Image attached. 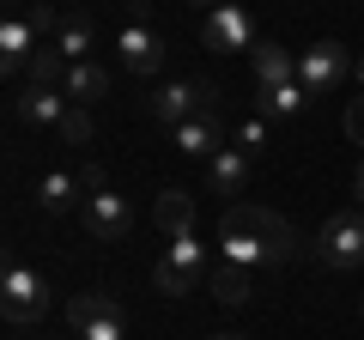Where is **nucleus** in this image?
<instances>
[{"mask_svg": "<svg viewBox=\"0 0 364 340\" xmlns=\"http://www.w3.org/2000/svg\"><path fill=\"white\" fill-rule=\"evenodd\" d=\"M346 134L364 146V97H352V110H346Z\"/></svg>", "mask_w": 364, "mask_h": 340, "instance_id": "nucleus-24", "label": "nucleus"}, {"mask_svg": "<svg viewBox=\"0 0 364 340\" xmlns=\"http://www.w3.org/2000/svg\"><path fill=\"white\" fill-rule=\"evenodd\" d=\"M231 146H243L249 158H267V152H273V122H267V116L237 122V128H231Z\"/></svg>", "mask_w": 364, "mask_h": 340, "instance_id": "nucleus-22", "label": "nucleus"}, {"mask_svg": "<svg viewBox=\"0 0 364 340\" xmlns=\"http://www.w3.org/2000/svg\"><path fill=\"white\" fill-rule=\"evenodd\" d=\"M188 6H200V13H219V6H231V0H188Z\"/></svg>", "mask_w": 364, "mask_h": 340, "instance_id": "nucleus-25", "label": "nucleus"}, {"mask_svg": "<svg viewBox=\"0 0 364 340\" xmlns=\"http://www.w3.org/2000/svg\"><path fill=\"white\" fill-rule=\"evenodd\" d=\"M200 43H207L213 55H249L261 37H255V18H249V6H237V0H231V6H219V13L200 18Z\"/></svg>", "mask_w": 364, "mask_h": 340, "instance_id": "nucleus-9", "label": "nucleus"}, {"mask_svg": "<svg viewBox=\"0 0 364 340\" xmlns=\"http://www.w3.org/2000/svg\"><path fill=\"white\" fill-rule=\"evenodd\" d=\"M207 292H213V304H225V310H243V304H255L261 274L255 267H237V262H219L207 274Z\"/></svg>", "mask_w": 364, "mask_h": 340, "instance_id": "nucleus-14", "label": "nucleus"}, {"mask_svg": "<svg viewBox=\"0 0 364 340\" xmlns=\"http://www.w3.org/2000/svg\"><path fill=\"white\" fill-rule=\"evenodd\" d=\"M61 92H67V104H97V97H109V73L97 61H73L67 67V79H61Z\"/></svg>", "mask_w": 364, "mask_h": 340, "instance_id": "nucleus-18", "label": "nucleus"}, {"mask_svg": "<svg viewBox=\"0 0 364 340\" xmlns=\"http://www.w3.org/2000/svg\"><path fill=\"white\" fill-rule=\"evenodd\" d=\"M304 110H310V92H304L298 79H286V85H261V92H255V116H267V122H298Z\"/></svg>", "mask_w": 364, "mask_h": 340, "instance_id": "nucleus-17", "label": "nucleus"}, {"mask_svg": "<svg viewBox=\"0 0 364 340\" xmlns=\"http://www.w3.org/2000/svg\"><path fill=\"white\" fill-rule=\"evenodd\" d=\"M352 195H358V201H364V164H358V176H352Z\"/></svg>", "mask_w": 364, "mask_h": 340, "instance_id": "nucleus-26", "label": "nucleus"}, {"mask_svg": "<svg viewBox=\"0 0 364 340\" xmlns=\"http://www.w3.org/2000/svg\"><path fill=\"white\" fill-rule=\"evenodd\" d=\"M79 219H85V237H97V243H122V237L134 231V213H128V201L116 195V188H91L85 195V207H79Z\"/></svg>", "mask_w": 364, "mask_h": 340, "instance_id": "nucleus-10", "label": "nucleus"}, {"mask_svg": "<svg viewBox=\"0 0 364 340\" xmlns=\"http://www.w3.org/2000/svg\"><path fill=\"white\" fill-rule=\"evenodd\" d=\"M249 73H255V92L261 85H286V79H298V49H279L273 37H261L249 49Z\"/></svg>", "mask_w": 364, "mask_h": 340, "instance_id": "nucleus-16", "label": "nucleus"}, {"mask_svg": "<svg viewBox=\"0 0 364 340\" xmlns=\"http://www.w3.org/2000/svg\"><path fill=\"white\" fill-rule=\"evenodd\" d=\"M61 79H67V55L55 49V43H43L25 61V85H61Z\"/></svg>", "mask_w": 364, "mask_h": 340, "instance_id": "nucleus-21", "label": "nucleus"}, {"mask_svg": "<svg viewBox=\"0 0 364 340\" xmlns=\"http://www.w3.org/2000/svg\"><path fill=\"white\" fill-rule=\"evenodd\" d=\"M316 262L334 267V274L364 267V207H340V213L322 219V231H316Z\"/></svg>", "mask_w": 364, "mask_h": 340, "instance_id": "nucleus-3", "label": "nucleus"}, {"mask_svg": "<svg viewBox=\"0 0 364 340\" xmlns=\"http://www.w3.org/2000/svg\"><path fill=\"white\" fill-rule=\"evenodd\" d=\"M49 43L67 55V67H73V61H91V18H85V13H61V25H55Z\"/></svg>", "mask_w": 364, "mask_h": 340, "instance_id": "nucleus-19", "label": "nucleus"}, {"mask_svg": "<svg viewBox=\"0 0 364 340\" xmlns=\"http://www.w3.org/2000/svg\"><path fill=\"white\" fill-rule=\"evenodd\" d=\"M55 140H61V146H91V110L73 104V110L61 116V128H55Z\"/></svg>", "mask_w": 364, "mask_h": 340, "instance_id": "nucleus-23", "label": "nucleus"}, {"mask_svg": "<svg viewBox=\"0 0 364 340\" xmlns=\"http://www.w3.org/2000/svg\"><path fill=\"white\" fill-rule=\"evenodd\" d=\"M352 73H358V61H352V49H346V43H334V37H322V43H310V49H298V85H304L310 97L340 92Z\"/></svg>", "mask_w": 364, "mask_h": 340, "instance_id": "nucleus-5", "label": "nucleus"}, {"mask_svg": "<svg viewBox=\"0 0 364 340\" xmlns=\"http://www.w3.org/2000/svg\"><path fill=\"white\" fill-rule=\"evenodd\" d=\"M358 316H364V304H358Z\"/></svg>", "mask_w": 364, "mask_h": 340, "instance_id": "nucleus-29", "label": "nucleus"}, {"mask_svg": "<svg viewBox=\"0 0 364 340\" xmlns=\"http://www.w3.org/2000/svg\"><path fill=\"white\" fill-rule=\"evenodd\" d=\"M152 219H158V231H164V237L195 231V195H182V188H164V195H158V207H152Z\"/></svg>", "mask_w": 364, "mask_h": 340, "instance_id": "nucleus-20", "label": "nucleus"}, {"mask_svg": "<svg viewBox=\"0 0 364 340\" xmlns=\"http://www.w3.org/2000/svg\"><path fill=\"white\" fill-rule=\"evenodd\" d=\"M298 255V225L279 219L273 207H255V201H231L219 213V262L237 267H279Z\"/></svg>", "mask_w": 364, "mask_h": 340, "instance_id": "nucleus-1", "label": "nucleus"}, {"mask_svg": "<svg viewBox=\"0 0 364 340\" xmlns=\"http://www.w3.org/2000/svg\"><path fill=\"white\" fill-rule=\"evenodd\" d=\"M85 195H91V188H85V170H43V176H37V207L43 213H73V207H85Z\"/></svg>", "mask_w": 364, "mask_h": 340, "instance_id": "nucleus-13", "label": "nucleus"}, {"mask_svg": "<svg viewBox=\"0 0 364 340\" xmlns=\"http://www.w3.org/2000/svg\"><path fill=\"white\" fill-rule=\"evenodd\" d=\"M170 140H176L182 158H213L231 146V128H225V110H200V116H188L182 128H170Z\"/></svg>", "mask_w": 364, "mask_h": 340, "instance_id": "nucleus-11", "label": "nucleus"}, {"mask_svg": "<svg viewBox=\"0 0 364 340\" xmlns=\"http://www.w3.org/2000/svg\"><path fill=\"white\" fill-rule=\"evenodd\" d=\"M213 340H243V334H213Z\"/></svg>", "mask_w": 364, "mask_h": 340, "instance_id": "nucleus-27", "label": "nucleus"}, {"mask_svg": "<svg viewBox=\"0 0 364 340\" xmlns=\"http://www.w3.org/2000/svg\"><path fill=\"white\" fill-rule=\"evenodd\" d=\"M249 164H255V158H249L243 146L213 152L207 158V195H225V207H231V195H243V183H249Z\"/></svg>", "mask_w": 364, "mask_h": 340, "instance_id": "nucleus-15", "label": "nucleus"}, {"mask_svg": "<svg viewBox=\"0 0 364 340\" xmlns=\"http://www.w3.org/2000/svg\"><path fill=\"white\" fill-rule=\"evenodd\" d=\"M6 6H31V0H6Z\"/></svg>", "mask_w": 364, "mask_h": 340, "instance_id": "nucleus-28", "label": "nucleus"}, {"mask_svg": "<svg viewBox=\"0 0 364 340\" xmlns=\"http://www.w3.org/2000/svg\"><path fill=\"white\" fill-rule=\"evenodd\" d=\"M0 310H6L13 328L43 322V316H49V280L31 262H6V274H0Z\"/></svg>", "mask_w": 364, "mask_h": 340, "instance_id": "nucleus-4", "label": "nucleus"}, {"mask_svg": "<svg viewBox=\"0 0 364 340\" xmlns=\"http://www.w3.org/2000/svg\"><path fill=\"white\" fill-rule=\"evenodd\" d=\"M116 55H122V67H128L134 79H152L158 67H164V37H158V25L134 6V18L116 31Z\"/></svg>", "mask_w": 364, "mask_h": 340, "instance_id": "nucleus-8", "label": "nucleus"}, {"mask_svg": "<svg viewBox=\"0 0 364 340\" xmlns=\"http://www.w3.org/2000/svg\"><path fill=\"white\" fill-rule=\"evenodd\" d=\"M67 322L79 340H128V310H122L116 292H79L67 304Z\"/></svg>", "mask_w": 364, "mask_h": 340, "instance_id": "nucleus-7", "label": "nucleus"}, {"mask_svg": "<svg viewBox=\"0 0 364 340\" xmlns=\"http://www.w3.org/2000/svg\"><path fill=\"white\" fill-rule=\"evenodd\" d=\"M146 110H152L158 128H182V122L200 116V110H219V85H213V79H170V85H158V92L146 97Z\"/></svg>", "mask_w": 364, "mask_h": 340, "instance_id": "nucleus-6", "label": "nucleus"}, {"mask_svg": "<svg viewBox=\"0 0 364 340\" xmlns=\"http://www.w3.org/2000/svg\"><path fill=\"white\" fill-rule=\"evenodd\" d=\"M207 274H213V262H207V243H200V231H176V237H164V255L152 262V286L164 292V298H188V292H195Z\"/></svg>", "mask_w": 364, "mask_h": 340, "instance_id": "nucleus-2", "label": "nucleus"}, {"mask_svg": "<svg viewBox=\"0 0 364 340\" xmlns=\"http://www.w3.org/2000/svg\"><path fill=\"white\" fill-rule=\"evenodd\" d=\"M67 92L61 85H18V97H13V116L25 122V128H61V116H67Z\"/></svg>", "mask_w": 364, "mask_h": 340, "instance_id": "nucleus-12", "label": "nucleus"}]
</instances>
